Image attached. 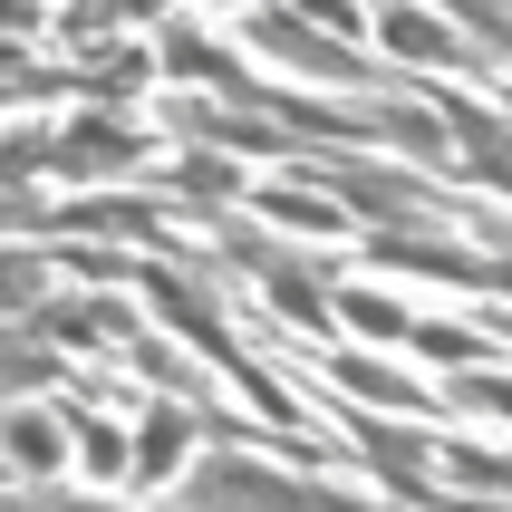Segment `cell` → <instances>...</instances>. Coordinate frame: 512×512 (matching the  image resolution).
<instances>
[{"label":"cell","mask_w":512,"mask_h":512,"mask_svg":"<svg viewBox=\"0 0 512 512\" xmlns=\"http://www.w3.org/2000/svg\"><path fill=\"white\" fill-rule=\"evenodd\" d=\"M174 512H377V503L348 493V484H300V474H281V464L232 445V455H203L174 484Z\"/></svg>","instance_id":"1"},{"label":"cell","mask_w":512,"mask_h":512,"mask_svg":"<svg viewBox=\"0 0 512 512\" xmlns=\"http://www.w3.org/2000/svg\"><path fill=\"white\" fill-rule=\"evenodd\" d=\"M242 49H261L271 68H290V78H329V87H368V97H387L397 78H368L358 68V49H339L329 29H310L300 10H242Z\"/></svg>","instance_id":"2"},{"label":"cell","mask_w":512,"mask_h":512,"mask_svg":"<svg viewBox=\"0 0 512 512\" xmlns=\"http://www.w3.org/2000/svg\"><path fill=\"white\" fill-rule=\"evenodd\" d=\"M145 165V136L136 126H116V116H87V126H58V165L68 184H97V174H136Z\"/></svg>","instance_id":"3"},{"label":"cell","mask_w":512,"mask_h":512,"mask_svg":"<svg viewBox=\"0 0 512 512\" xmlns=\"http://www.w3.org/2000/svg\"><path fill=\"white\" fill-rule=\"evenodd\" d=\"M0 464H20V484H58L68 416H49V406H0Z\"/></svg>","instance_id":"4"},{"label":"cell","mask_w":512,"mask_h":512,"mask_svg":"<svg viewBox=\"0 0 512 512\" xmlns=\"http://www.w3.org/2000/svg\"><path fill=\"white\" fill-rule=\"evenodd\" d=\"M213 416H223V406H155V416H145V435H136V474H145V484H184L174 464L213 435Z\"/></svg>","instance_id":"5"},{"label":"cell","mask_w":512,"mask_h":512,"mask_svg":"<svg viewBox=\"0 0 512 512\" xmlns=\"http://www.w3.org/2000/svg\"><path fill=\"white\" fill-rule=\"evenodd\" d=\"M116 329L136 339V310H126V300H107V290H97V300H68V290H49V300H39V339H68V348H107Z\"/></svg>","instance_id":"6"},{"label":"cell","mask_w":512,"mask_h":512,"mask_svg":"<svg viewBox=\"0 0 512 512\" xmlns=\"http://www.w3.org/2000/svg\"><path fill=\"white\" fill-rule=\"evenodd\" d=\"M377 39L416 68H474V49L455 39V20H435V10H377Z\"/></svg>","instance_id":"7"},{"label":"cell","mask_w":512,"mask_h":512,"mask_svg":"<svg viewBox=\"0 0 512 512\" xmlns=\"http://www.w3.org/2000/svg\"><path fill=\"white\" fill-rule=\"evenodd\" d=\"M174 203H203V213H223L232 194H242V174H232V155H213V145H184L165 174H155Z\"/></svg>","instance_id":"8"},{"label":"cell","mask_w":512,"mask_h":512,"mask_svg":"<svg viewBox=\"0 0 512 512\" xmlns=\"http://www.w3.org/2000/svg\"><path fill=\"white\" fill-rule=\"evenodd\" d=\"M339 397H368V406H397V416H426V387L416 377H397V368H377V358H339Z\"/></svg>","instance_id":"9"},{"label":"cell","mask_w":512,"mask_h":512,"mask_svg":"<svg viewBox=\"0 0 512 512\" xmlns=\"http://www.w3.org/2000/svg\"><path fill=\"white\" fill-rule=\"evenodd\" d=\"M252 213H261V223H290V232H339V203L310 194V184H261Z\"/></svg>","instance_id":"10"},{"label":"cell","mask_w":512,"mask_h":512,"mask_svg":"<svg viewBox=\"0 0 512 512\" xmlns=\"http://www.w3.org/2000/svg\"><path fill=\"white\" fill-rule=\"evenodd\" d=\"M49 165H58V126H49V116H29V126H10V136H0V184L49 174Z\"/></svg>","instance_id":"11"},{"label":"cell","mask_w":512,"mask_h":512,"mask_svg":"<svg viewBox=\"0 0 512 512\" xmlns=\"http://www.w3.org/2000/svg\"><path fill=\"white\" fill-rule=\"evenodd\" d=\"M339 310H348V329H358V339H416V319H406L387 290H339Z\"/></svg>","instance_id":"12"},{"label":"cell","mask_w":512,"mask_h":512,"mask_svg":"<svg viewBox=\"0 0 512 512\" xmlns=\"http://www.w3.org/2000/svg\"><path fill=\"white\" fill-rule=\"evenodd\" d=\"M58 416H68V435H78L87 474H126V435H116L107 416H87V406H58Z\"/></svg>","instance_id":"13"},{"label":"cell","mask_w":512,"mask_h":512,"mask_svg":"<svg viewBox=\"0 0 512 512\" xmlns=\"http://www.w3.org/2000/svg\"><path fill=\"white\" fill-rule=\"evenodd\" d=\"M416 348L445 358V368H474V358H484V329H474V319H416Z\"/></svg>","instance_id":"14"},{"label":"cell","mask_w":512,"mask_h":512,"mask_svg":"<svg viewBox=\"0 0 512 512\" xmlns=\"http://www.w3.org/2000/svg\"><path fill=\"white\" fill-rule=\"evenodd\" d=\"M455 20L464 49H484V58H512V10H484V0H464V10H445Z\"/></svg>","instance_id":"15"},{"label":"cell","mask_w":512,"mask_h":512,"mask_svg":"<svg viewBox=\"0 0 512 512\" xmlns=\"http://www.w3.org/2000/svg\"><path fill=\"white\" fill-rule=\"evenodd\" d=\"M455 406H464V416L512 426V377H503V368H464V377H455Z\"/></svg>","instance_id":"16"},{"label":"cell","mask_w":512,"mask_h":512,"mask_svg":"<svg viewBox=\"0 0 512 512\" xmlns=\"http://www.w3.org/2000/svg\"><path fill=\"white\" fill-rule=\"evenodd\" d=\"M49 358H39V348H10V339H0V406H10V397H20V387H49Z\"/></svg>","instance_id":"17"},{"label":"cell","mask_w":512,"mask_h":512,"mask_svg":"<svg viewBox=\"0 0 512 512\" xmlns=\"http://www.w3.org/2000/svg\"><path fill=\"white\" fill-rule=\"evenodd\" d=\"M0 512H78V503H58L49 484H0Z\"/></svg>","instance_id":"18"},{"label":"cell","mask_w":512,"mask_h":512,"mask_svg":"<svg viewBox=\"0 0 512 512\" xmlns=\"http://www.w3.org/2000/svg\"><path fill=\"white\" fill-rule=\"evenodd\" d=\"M39 20H58V10H29V0H0V39H39Z\"/></svg>","instance_id":"19"},{"label":"cell","mask_w":512,"mask_h":512,"mask_svg":"<svg viewBox=\"0 0 512 512\" xmlns=\"http://www.w3.org/2000/svg\"><path fill=\"white\" fill-rule=\"evenodd\" d=\"M29 223H49V213H39L20 184H0V232H29Z\"/></svg>","instance_id":"20"}]
</instances>
